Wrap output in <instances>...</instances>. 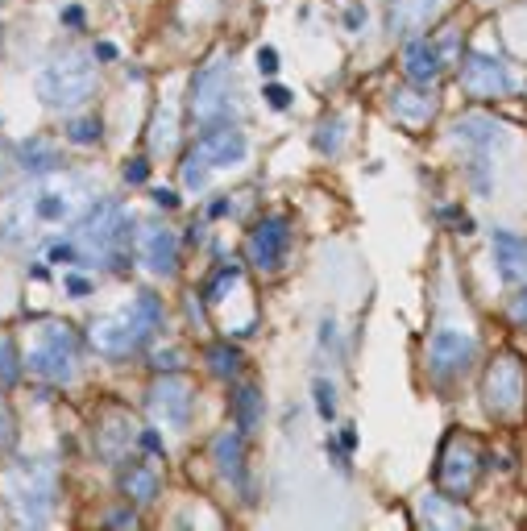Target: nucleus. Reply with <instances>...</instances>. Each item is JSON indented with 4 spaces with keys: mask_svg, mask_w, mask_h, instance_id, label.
<instances>
[{
    "mask_svg": "<svg viewBox=\"0 0 527 531\" xmlns=\"http://www.w3.org/2000/svg\"><path fill=\"white\" fill-rule=\"evenodd\" d=\"M162 324V303L154 291H137V299L117 316H100L92 320V345L104 353V357H129L142 349Z\"/></svg>",
    "mask_w": 527,
    "mask_h": 531,
    "instance_id": "1",
    "label": "nucleus"
},
{
    "mask_svg": "<svg viewBox=\"0 0 527 531\" xmlns=\"http://www.w3.org/2000/svg\"><path fill=\"white\" fill-rule=\"evenodd\" d=\"M133 229H137V220L117 200H100V204H92L88 212L79 216V225H75V249H83L88 258L125 266V245H129V233Z\"/></svg>",
    "mask_w": 527,
    "mask_h": 531,
    "instance_id": "2",
    "label": "nucleus"
},
{
    "mask_svg": "<svg viewBox=\"0 0 527 531\" xmlns=\"http://www.w3.org/2000/svg\"><path fill=\"white\" fill-rule=\"evenodd\" d=\"M38 96L46 108H75L96 96V67L83 50H54L38 67Z\"/></svg>",
    "mask_w": 527,
    "mask_h": 531,
    "instance_id": "3",
    "label": "nucleus"
},
{
    "mask_svg": "<svg viewBox=\"0 0 527 531\" xmlns=\"http://www.w3.org/2000/svg\"><path fill=\"white\" fill-rule=\"evenodd\" d=\"M5 494L21 527H42L59 502V473L46 461H21L5 473Z\"/></svg>",
    "mask_w": 527,
    "mask_h": 531,
    "instance_id": "4",
    "label": "nucleus"
},
{
    "mask_svg": "<svg viewBox=\"0 0 527 531\" xmlns=\"http://www.w3.org/2000/svg\"><path fill=\"white\" fill-rule=\"evenodd\" d=\"M83 216V183L75 179H46L38 187H30L25 195L13 200L9 212V225L17 229L21 220H38V225H63V220H79Z\"/></svg>",
    "mask_w": 527,
    "mask_h": 531,
    "instance_id": "5",
    "label": "nucleus"
},
{
    "mask_svg": "<svg viewBox=\"0 0 527 531\" xmlns=\"http://www.w3.org/2000/svg\"><path fill=\"white\" fill-rule=\"evenodd\" d=\"M25 370H30L34 378L54 382V386L71 382L75 370H79V337H75V328L67 320H42L38 341H34L30 357H25Z\"/></svg>",
    "mask_w": 527,
    "mask_h": 531,
    "instance_id": "6",
    "label": "nucleus"
},
{
    "mask_svg": "<svg viewBox=\"0 0 527 531\" xmlns=\"http://www.w3.org/2000/svg\"><path fill=\"white\" fill-rule=\"evenodd\" d=\"M482 403L490 411V419H498V424H515V419L523 415V403H527V370H523V357L503 349L490 370L482 378Z\"/></svg>",
    "mask_w": 527,
    "mask_h": 531,
    "instance_id": "7",
    "label": "nucleus"
},
{
    "mask_svg": "<svg viewBox=\"0 0 527 531\" xmlns=\"http://www.w3.org/2000/svg\"><path fill=\"white\" fill-rule=\"evenodd\" d=\"M229 104H233V63L229 54H216L204 71H196V83H191V121L220 125L229 117Z\"/></svg>",
    "mask_w": 527,
    "mask_h": 531,
    "instance_id": "8",
    "label": "nucleus"
},
{
    "mask_svg": "<svg viewBox=\"0 0 527 531\" xmlns=\"http://www.w3.org/2000/svg\"><path fill=\"white\" fill-rule=\"evenodd\" d=\"M474 357H478V337H474V332L453 328V324L432 332V341H428V370H432L436 382L461 378L469 366H474Z\"/></svg>",
    "mask_w": 527,
    "mask_h": 531,
    "instance_id": "9",
    "label": "nucleus"
},
{
    "mask_svg": "<svg viewBox=\"0 0 527 531\" xmlns=\"http://www.w3.org/2000/svg\"><path fill=\"white\" fill-rule=\"evenodd\" d=\"M478 469H482L478 444L469 436H461V432H453L445 440V449H440V490H445L449 498H465L478 482Z\"/></svg>",
    "mask_w": 527,
    "mask_h": 531,
    "instance_id": "10",
    "label": "nucleus"
},
{
    "mask_svg": "<svg viewBox=\"0 0 527 531\" xmlns=\"http://www.w3.org/2000/svg\"><path fill=\"white\" fill-rule=\"evenodd\" d=\"M287 249H291V225L287 216H266L254 225L249 233V262L262 274H279L287 262Z\"/></svg>",
    "mask_w": 527,
    "mask_h": 531,
    "instance_id": "11",
    "label": "nucleus"
},
{
    "mask_svg": "<svg viewBox=\"0 0 527 531\" xmlns=\"http://www.w3.org/2000/svg\"><path fill=\"white\" fill-rule=\"evenodd\" d=\"M461 88L474 96V100H494V96H507L515 88V79H511L507 63L490 59V54H465V63H461Z\"/></svg>",
    "mask_w": 527,
    "mask_h": 531,
    "instance_id": "12",
    "label": "nucleus"
},
{
    "mask_svg": "<svg viewBox=\"0 0 527 531\" xmlns=\"http://www.w3.org/2000/svg\"><path fill=\"white\" fill-rule=\"evenodd\" d=\"M453 0H391V13H386V30L395 38H420L424 30L449 13Z\"/></svg>",
    "mask_w": 527,
    "mask_h": 531,
    "instance_id": "13",
    "label": "nucleus"
},
{
    "mask_svg": "<svg viewBox=\"0 0 527 531\" xmlns=\"http://www.w3.org/2000/svg\"><path fill=\"white\" fill-rule=\"evenodd\" d=\"M191 399H196V390H191L179 374H166L150 386V411L158 419H166V428H183L191 419Z\"/></svg>",
    "mask_w": 527,
    "mask_h": 531,
    "instance_id": "14",
    "label": "nucleus"
},
{
    "mask_svg": "<svg viewBox=\"0 0 527 531\" xmlns=\"http://www.w3.org/2000/svg\"><path fill=\"white\" fill-rule=\"evenodd\" d=\"M440 71H445V54H440L436 42H428V38H407L403 42V75H407L411 88H424V92L436 88Z\"/></svg>",
    "mask_w": 527,
    "mask_h": 531,
    "instance_id": "15",
    "label": "nucleus"
},
{
    "mask_svg": "<svg viewBox=\"0 0 527 531\" xmlns=\"http://www.w3.org/2000/svg\"><path fill=\"white\" fill-rule=\"evenodd\" d=\"M137 254H142L146 270H154L162 278H175V270H179V237L166 225H146V237L137 241Z\"/></svg>",
    "mask_w": 527,
    "mask_h": 531,
    "instance_id": "16",
    "label": "nucleus"
},
{
    "mask_svg": "<svg viewBox=\"0 0 527 531\" xmlns=\"http://www.w3.org/2000/svg\"><path fill=\"white\" fill-rule=\"evenodd\" d=\"M196 154L208 162V171L212 166H233L249 154V142H245V133L233 129V125H212V133H204L200 142H196Z\"/></svg>",
    "mask_w": 527,
    "mask_h": 531,
    "instance_id": "17",
    "label": "nucleus"
},
{
    "mask_svg": "<svg viewBox=\"0 0 527 531\" xmlns=\"http://www.w3.org/2000/svg\"><path fill=\"white\" fill-rule=\"evenodd\" d=\"M494 266L503 283H527V241L498 229L494 233Z\"/></svg>",
    "mask_w": 527,
    "mask_h": 531,
    "instance_id": "18",
    "label": "nucleus"
},
{
    "mask_svg": "<svg viewBox=\"0 0 527 531\" xmlns=\"http://www.w3.org/2000/svg\"><path fill=\"white\" fill-rule=\"evenodd\" d=\"M212 457H216V469H220V478L241 486L245 482V440H241V428H229V432H220L216 444H212Z\"/></svg>",
    "mask_w": 527,
    "mask_h": 531,
    "instance_id": "19",
    "label": "nucleus"
},
{
    "mask_svg": "<svg viewBox=\"0 0 527 531\" xmlns=\"http://www.w3.org/2000/svg\"><path fill=\"white\" fill-rule=\"evenodd\" d=\"M395 117H403L411 125H424L432 117V104H428L424 88H411V83H407L403 92H395Z\"/></svg>",
    "mask_w": 527,
    "mask_h": 531,
    "instance_id": "20",
    "label": "nucleus"
},
{
    "mask_svg": "<svg viewBox=\"0 0 527 531\" xmlns=\"http://www.w3.org/2000/svg\"><path fill=\"white\" fill-rule=\"evenodd\" d=\"M121 490H125V498H133V502H154V498H158V478H154L150 469L133 465V469H125Z\"/></svg>",
    "mask_w": 527,
    "mask_h": 531,
    "instance_id": "21",
    "label": "nucleus"
},
{
    "mask_svg": "<svg viewBox=\"0 0 527 531\" xmlns=\"http://www.w3.org/2000/svg\"><path fill=\"white\" fill-rule=\"evenodd\" d=\"M21 162H25V171H30V175H50L54 166H59V150L34 137L30 146H21Z\"/></svg>",
    "mask_w": 527,
    "mask_h": 531,
    "instance_id": "22",
    "label": "nucleus"
},
{
    "mask_svg": "<svg viewBox=\"0 0 527 531\" xmlns=\"http://www.w3.org/2000/svg\"><path fill=\"white\" fill-rule=\"evenodd\" d=\"M208 370L216 378H237L241 374V353L233 345H212L208 349Z\"/></svg>",
    "mask_w": 527,
    "mask_h": 531,
    "instance_id": "23",
    "label": "nucleus"
},
{
    "mask_svg": "<svg viewBox=\"0 0 527 531\" xmlns=\"http://www.w3.org/2000/svg\"><path fill=\"white\" fill-rule=\"evenodd\" d=\"M341 146H345V117L320 121V129H316V150L320 154H341Z\"/></svg>",
    "mask_w": 527,
    "mask_h": 531,
    "instance_id": "24",
    "label": "nucleus"
},
{
    "mask_svg": "<svg viewBox=\"0 0 527 531\" xmlns=\"http://www.w3.org/2000/svg\"><path fill=\"white\" fill-rule=\"evenodd\" d=\"M67 137L75 146H96L104 137V125H100V117H75V121H67Z\"/></svg>",
    "mask_w": 527,
    "mask_h": 531,
    "instance_id": "25",
    "label": "nucleus"
},
{
    "mask_svg": "<svg viewBox=\"0 0 527 531\" xmlns=\"http://www.w3.org/2000/svg\"><path fill=\"white\" fill-rule=\"evenodd\" d=\"M21 378V357H17V345L13 337L0 332V386H13Z\"/></svg>",
    "mask_w": 527,
    "mask_h": 531,
    "instance_id": "26",
    "label": "nucleus"
},
{
    "mask_svg": "<svg viewBox=\"0 0 527 531\" xmlns=\"http://www.w3.org/2000/svg\"><path fill=\"white\" fill-rule=\"evenodd\" d=\"M258 386H241L237 390V419H241V432L258 424Z\"/></svg>",
    "mask_w": 527,
    "mask_h": 531,
    "instance_id": "27",
    "label": "nucleus"
},
{
    "mask_svg": "<svg viewBox=\"0 0 527 531\" xmlns=\"http://www.w3.org/2000/svg\"><path fill=\"white\" fill-rule=\"evenodd\" d=\"M183 183H187L191 191H200V187L208 183V162H204L196 150H191V154L183 158Z\"/></svg>",
    "mask_w": 527,
    "mask_h": 531,
    "instance_id": "28",
    "label": "nucleus"
},
{
    "mask_svg": "<svg viewBox=\"0 0 527 531\" xmlns=\"http://www.w3.org/2000/svg\"><path fill=\"white\" fill-rule=\"evenodd\" d=\"M316 399H320V415H324V419L337 415V390H332L328 378H316Z\"/></svg>",
    "mask_w": 527,
    "mask_h": 531,
    "instance_id": "29",
    "label": "nucleus"
},
{
    "mask_svg": "<svg viewBox=\"0 0 527 531\" xmlns=\"http://www.w3.org/2000/svg\"><path fill=\"white\" fill-rule=\"evenodd\" d=\"M237 278H241V270H237V266H220V274L212 278V287H208V299H220V295H225V291L237 283Z\"/></svg>",
    "mask_w": 527,
    "mask_h": 531,
    "instance_id": "30",
    "label": "nucleus"
},
{
    "mask_svg": "<svg viewBox=\"0 0 527 531\" xmlns=\"http://www.w3.org/2000/svg\"><path fill=\"white\" fill-rule=\"evenodd\" d=\"M13 436H17V424H13L5 399H0V449H13Z\"/></svg>",
    "mask_w": 527,
    "mask_h": 531,
    "instance_id": "31",
    "label": "nucleus"
},
{
    "mask_svg": "<svg viewBox=\"0 0 527 531\" xmlns=\"http://www.w3.org/2000/svg\"><path fill=\"white\" fill-rule=\"evenodd\" d=\"M146 179H150L146 158H129V162H125V183H146Z\"/></svg>",
    "mask_w": 527,
    "mask_h": 531,
    "instance_id": "32",
    "label": "nucleus"
},
{
    "mask_svg": "<svg viewBox=\"0 0 527 531\" xmlns=\"http://www.w3.org/2000/svg\"><path fill=\"white\" fill-rule=\"evenodd\" d=\"M266 100H270V108H287L291 104V92L279 88V83H266Z\"/></svg>",
    "mask_w": 527,
    "mask_h": 531,
    "instance_id": "33",
    "label": "nucleus"
},
{
    "mask_svg": "<svg viewBox=\"0 0 527 531\" xmlns=\"http://www.w3.org/2000/svg\"><path fill=\"white\" fill-rule=\"evenodd\" d=\"M511 320L527 328V287H523V291H519V295L511 299Z\"/></svg>",
    "mask_w": 527,
    "mask_h": 531,
    "instance_id": "34",
    "label": "nucleus"
},
{
    "mask_svg": "<svg viewBox=\"0 0 527 531\" xmlns=\"http://www.w3.org/2000/svg\"><path fill=\"white\" fill-rule=\"evenodd\" d=\"M258 67H262V75H274V71H279V54H274V50H258Z\"/></svg>",
    "mask_w": 527,
    "mask_h": 531,
    "instance_id": "35",
    "label": "nucleus"
},
{
    "mask_svg": "<svg viewBox=\"0 0 527 531\" xmlns=\"http://www.w3.org/2000/svg\"><path fill=\"white\" fill-rule=\"evenodd\" d=\"M154 204L171 212V208H179V195H175V191H166V187H158V191H154Z\"/></svg>",
    "mask_w": 527,
    "mask_h": 531,
    "instance_id": "36",
    "label": "nucleus"
},
{
    "mask_svg": "<svg viewBox=\"0 0 527 531\" xmlns=\"http://www.w3.org/2000/svg\"><path fill=\"white\" fill-rule=\"evenodd\" d=\"M154 366H158V370H166V366L175 370V366H179V353H175V349H171V353H158V357H154Z\"/></svg>",
    "mask_w": 527,
    "mask_h": 531,
    "instance_id": "37",
    "label": "nucleus"
},
{
    "mask_svg": "<svg viewBox=\"0 0 527 531\" xmlns=\"http://www.w3.org/2000/svg\"><path fill=\"white\" fill-rule=\"evenodd\" d=\"M142 449H150V453H162V444H158V432H142Z\"/></svg>",
    "mask_w": 527,
    "mask_h": 531,
    "instance_id": "38",
    "label": "nucleus"
},
{
    "mask_svg": "<svg viewBox=\"0 0 527 531\" xmlns=\"http://www.w3.org/2000/svg\"><path fill=\"white\" fill-rule=\"evenodd\" d=\"M113 527H137V515H108Z\"/></svg>",
    "mask_w": 527,
    "mask_h": 531,
    "instance_id": "39",
    "label": "nucleus"
},
{
    "mask_svg": "<svg viewBox=\"0 0 527 531\" xmlns=\"http://www.w3.org/2000/svg\"><path fill=\"white\" fill-rule=\"evenodd\" d=\"M63 25H83V13L79 9H63Z\"/></svg>",
    "mask_w": 527,
    "mask_h": 531,
    "instance_id": "40",
    "label": "nucleus"
},
{
    "mask_svg": "<svg viewBox=\"0 0 527 531\" xmlns=\"http://www.w3.org/2000/svg\"><path fill=\"white\" fill-rule=\"evenodd\" d=\"M75 295H88V283H83V278H71V283H67Z\"/></svg>",
    "mask_w": 527,
    "mask_h": 531,
    "instance_id": "41",
    "label": "nucleus"
},
{
    "mask_svg": "<svg viewBox=\"0 0 527 531\" xmlns=\"http://www.w3.org/2000/svg\"><path fill=\"white\" fill-rule=\"evenodd\" d=\"M0 46H5V30H0Z\"/></svg>",
    "mask_w": 527,
    "mask_h": 531,
    "instance_id": "42",
    "label": "nucleus"
}]
</instances>
